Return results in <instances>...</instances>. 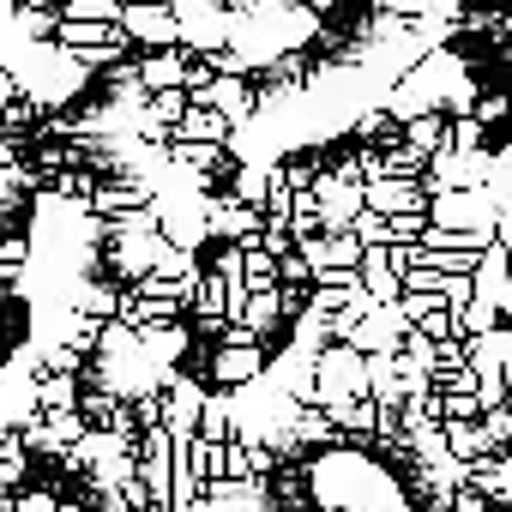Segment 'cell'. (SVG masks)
<instances>
[{
  "instance_id": "cell-4",
  "label": "cell",
  "mask_w": 512,
  "mask_h": 512,
  "mask_svg": "<svg viewBox=\"0 0 512 512\" xmlns=\"http://www.w3.org/2000/svg\"><path fill=\"white\" fill-rule=\"evenodd\" d=\"M368 205L380 217H398V211H422V193L410 181H380V187H368Z\"/></svg>"
},
{
  "instance_id": "cell-1",
  "label": "cell",
  "mask_w": 512,
  "mask_h": 512,
  "mask_svg": "<svg viewBox=\"0 0 512 512\" xmlns=\"http://www.w3.org/2000/svg\"><path fill=\"white\" fill-rule=\"evenodd\" d=\"M169 13L211 73L247 85V133L296 151L428 55L446 0H169Z\"/></svg>"
},
{
  "instance_id": "cell-3",
  "label": "cell",
  "mask_w": 512,
  "mask_h": 512,
  "mask_svg": "<svg viewBox=\"0 0 512 512\" xmlns=\"http://www.w3.org/2000/svg\"><path fill=\"white\" fill-rule=\"evenodd\" d=\"M121 31H133L145 43H163V37H175V13L151 7V0H127V7H121Z\"/></svg>"
},
{
  "instance_id": "cell-5",
  "label": "cell",
  "mask_w": 512,
  "mask_h": 512,
  "mask_svg": "<svg viewBox=\"0 0 512 512\" xmlns=\"http://www.w3.org/2000/svg\"><path fill=\"white\" fill-rule=\"evenodd\" d=\"M211 229H217V235H247V229H253V211H241V205H211Z\"/></svg>"
},
{
  "instance_id": "cell-6",
  "label": "cell",
  "mask_w": 512,
  "mask_h": 512,
  "mask_svg": "<svg viewBox=\"0 0 512 512\" xmlns=\"http://www.w3.org/2000/svg\"><path fill=\"white\" fill-rule=\"evenodd\" d=\"M7 97H13V73L0 67V109H7Z\"/></svg>"
},
{
  "instance_id": "cell-2",
  "label": "cell",
  "mask_w": 512,
  "mask_h": 512,
  "mask_svg": "<svg viewBox=\"0 0 512 512\" xmlns=\"http://www.w3.org/2000/svg\"><path fill=\"white\" fill-rule=\"evenodd\" d=\"M253 374H260V344H253V332L241 326L229 338V350H217V380L235 386V380H253Z\"/></svg>"
},
{
  "instance_id": "cell-7",
  "label": "cell",
  "mask_w": 512,
  "mask_h": 512,
  "mask_svg": "<svg viewBox=\"0 0 512 512\" xmlns=\"http://www.w3.org/2000/svg\"><path fill=\"white\" fill-rule=\"evenodd\" d=\"M25 512H67V506H55V500H25Z\"/></svg>"
}]
</instances>
